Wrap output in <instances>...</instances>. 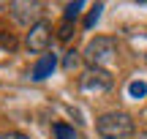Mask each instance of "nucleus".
Segmentation results:
<instances>
[{"mask_svg": "<svg viewBox=\"0 0 147 139\" xmlns=\"http://www.w3.org/2000/svg\"><path fill=\"white\" fill-rule=\"evenodd\" d=\"M95 131H98L101 139H128L134 136V117L125 112H106L98 117L95 123Z\"/></svg>", "mask_w": 147, "mask_h": 139, "instance_id": "1", "label": "nucleus"}, {"mask_svg": "<svg viewBox=\"0 0 147 139\" xmlns=\"http://www.w3.org/2000/svg\"><path fill=\"white\" fill-rule=\"evenodd\" d=\"M82 57L90 63V68H106V65L117 57V41L112 36H95L93 41L84 47Z\"/></svg>", "mask_w": 147, "mask_h": 139, "instance_id": "2", "label": "nucleus"}, {"mask_svg": "<svg viewBox=\"0 0 147 139\" xmlns=\"http://www.w3.org/2000/svg\"><path fill=\"white\" fill-rule=\"evenodd\" d=\"M49 44H52V25L41 19L38 25H33L30 30H27V36H25V47L30 49V52L41 55V52H47V49H49Z\"/></svg>", "mask_w": 147, "mask_h": 139, "instance_id": "3", "label": "nucleus"}, {"mask_svg": "<svg viewBox=\"0 0 147 139\" xmlns=\"http://www.w3.org/2000/svg\"><path fill=\"white\" fill-rule=\"evenodd\" d=\"M8 11H11V19L14 22H19V25H27V27H33V25H38V16H41V3H30V0H14V3L8 5Z\"/></svg>", "mask_w": 147, "mask_h": 139, "instance_id": "4", "label": "nucleus"}, {"mask_svg": "<svg viewBox=\"0 0 147 139\" xmlns=\"http://www.w3.org/2000/svg\"><path fill=\"white\" fill-rule=\"evenodd\" d=\"M112 74L106 68H87L82 74V79H79V85H82V90L87 93H106L112 87Z\"/></svg>", "mask_w": 147, "mask_h": 139, "instance_id": "5", "label": "nucleus"}, {"mask_svg": "<svg viewBox=\"0 0 147 139\" xmlns=\"http://www.w3.org/2000/svg\"><path fill=\"white\" fill-rule=\"evenodd\" d=\"M55 65H57V57H55V55H44V57L33 65V74L30 76H33V79H47V76L55 71Z\"/></svg>", "mask_w": 147, "mask_h": 139, "instance_id": "6", "label": "nucleus"}, {"mask_svg": "<svg viewBox=\"0 0 147 139\" xmlns=\"http://www.w3.org/2000/svg\"><path fill=\"white\" fill-rule=\"evenodd\" d=\"M52 131H55V136H57V139H76V131H74L68 123H55Z\"/></svg>", "mask_w": 147, "mask_h": 139, "instance_id": "7", "label": "nucleus"}, {"mask_svg": "<svg viewBox=\"0 0 147 139\" xmlns=\"http://www.w3.org/2000/svg\"><path fill=\"white\" fill-rule=\"evenodd\" d=\"M79 60H82V55L76 52V49H71V52H65V60H63V68L65 71H74L79 65Z\"/></svg>", "mask_w": 147, "mask_h": 139, "instance_id": "8", "label": "nucleus"}, {"mask_svg": "<svg viewBox=\"0 0 147 139\" xmlns=\"http://www.w3.org/2000/svg\"><path fill=\"white\" fill-rule=\"evenodd\" d=\"M101 11H104V5L98 3V5H95V8L87 14V19H84V27H87V30H90V27H95V22L101 19Z\"/></svg>", "mask_w": 147, "mask_h": 139, "instance_id": "9", "label": "nucleus"}, {"mask_svg": "<svg viewBox=\"0 0 147 139\" xmlns=\"http://www.w3.org/2000/svg\"><path fill=\"white\" fill-rule=\"evenodd\" d=\"M71 30H74V22L63 19V25H60V30H57V38H60V41H68V38H71Z\"/></svg>", "mask_w": 147, "mask_h": 139, "instance_id": "10", "label": "nucleus"}, {"mask_svg": "<svg viewBox=\"0 0 147 139\" xmlns=\"http://www.w3.org/2000/svg\"><path fill=\"white\" fill-rule=\"evenodd\" d=\"M79 11H82V3H68V5H65V16H63V19L74 22V19L79 16Z\"/></svg>", "mask_w": 147, "mask_h": 139, "instance_id": "11", "label": "nucleus"}, {"mask_svg": "<svg viewBox=\"0 0 147 139\" xmlns=\"http://www.w3.org/2000/svg\"><path fill=\"white\" fill-rule=\"evenodd\" d=\"M0 44H3L5 49H14V47H16V41H14V36H5V33H3V36H0Z\"/></svg>", "mask_w": 147, "mask_h": 139, "instance_id": "12", "label": "nucleus"}, {"mask_svg": "<svg viewBox=\"0 0 147 139\" xmlns=\"http://www.w3.org/2000/svg\"><path fill=\"white\" fill-rule=\"evenodd\" d=\"M0 139H30V136L19 134V131H5V134H0Z\"/></svg>", "mask_w": 147, "mask_h": 139, "instance_id": "13", "label": "nucleus"}, {"mask_svg": "<svg viewBox=\"0 0 147 139\" xmlns=\"http://www.w3.org/2000/svg\"><path fill=\"white\" fill-rule=\"evenodd\" d=\"M131 93H134V96H142V93H144V85H131Z\"/></svg>", "mask_w": 147, "mask_h": 139, "instance_id": "14", "label": "nucleus"}, {"mask_svg": "<svg viewBox=\"0 0 147 139\" xmlns=\"http://www.w3.org/2000/svg\"><path fill=\"white\" fill-rule=\"evenodd\" d=\"M139 139H147V131H144V134H139Z\"/></svg>", "mask_w": 147, "mask_h": 139, "instance_id": "15", "label": "nucleus"}]
</instances>
